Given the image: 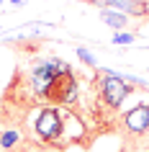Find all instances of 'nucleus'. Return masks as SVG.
Returning a JSON list of instances; mask_svg holds the SVG:
<instances>
[{"mask_svg":"<svg viewBox=\"0 0 149 152\" xmlns=\"http://www.w3.org/2000/svg\"><path fill=\"white\" fill-rule=\"evenodd\" d=\"M121 152H129V150H126V147H121Z\"/></svg>","mask_w":149,"mask_h":152,"instance_id":"obj_11","label":"nucleus"},{"mask_svg":"<svg viewBox=\"0 0 149 152\" xmlns=\"http://www.w3.org/2000/svg\"><path fill=\"white\" fill-rule=\"evenodd\" d=\"M18 142H21V132H18V129H5V132H0V147H3V150H13Z\"/></svg>","mask_w":149,"mask_h":152,"instance_id":"obj_7","label":"nucleus"},{"mask_svg":"<svg viewBox=\"0 0 149 152\" xmlns=\"http://www.w3.org/2000/svg\"><path fill=\"white\" fill-rule=\"evenodd\" d=\"M67 67H70V64L64 62V59H59V57L41 59V62L31 70V75H28L33 98H36V101H47V96H49V90H52V85H54V80L67 70Z\"/></svg>","mask_w":149,"mask_h":152,"instance_id":"obj_2","label":"nucleus"},{"mask_svg":"<svg viewBox=\"0 0 149 152\" xmlns=\"http://www.w3.org/2000/svg\"><path fill=\"white\" fill-rule=\"evenodd\" d=\"M0 3H3V0H0Z\"/></svg>","mask_w":149,"mask_h":152,"instance_id":"obj_12","label":"nucleus"},{"mask_svg":"<svg viewBox=\"0 0 149 152\" xmlns=\"http://www.w3.org/2000/svg\"><path fill=\"white\" fill-rule=\"evenodd\" d=\"M10 3H13V5H23V0H10Z\"/></svg>","mask_w":149,"mask_h":152,"instance_id":"obj_10","label":"nucleus"},{"mask_svg":"<svg viewBox=\"0 0 149 152\" xmlns=\"http://www.w3.org/2000/svg\"><path fill=\"white\" fill-rule=\"evenodd\" d=\"M131 96H134V83L126 80V75H121V77L105 75L103 80H98V98L108 111H118L126 103V98Z\"/></svg>","mask_w":149,"mask_h":152,"instance_id":"obj_3","label":"nucleus"},{"mask_svg":"<svg viewBox=\"0 0 149 152\" xmlns=\"http://www.w3.org/2000/svg\"><path fill=\"white\" fill-rule=\"evenodd\" d=\"M134 41H136V36H134V34H113V44H134Z\"/></svg>","mask_w":149,"mask_h":152,"instance_id":"obj_8","label":"nucleus"},{"mask_svg":"<svg viewBox=\"0 0 149 152\" xmlns=\"http://www.w3.org/2000/svg\"><path fill=\"white\" fill-rule=\"evenodd\" d=\"M64 124H67V113L59 106H44V108H39L36 119H33L36 139L41 144L57 147V144L62 142V137H64Z\"/></svg>","mask_w":149,"mask_h":152,"instance_id":"obj_1","label":"nucleus"},{"mask_svg":"<svg viewBox=\"0 0 149 152\" xmlns=\"http://www.w3.org/2000/svg\"><path fill=\"white\" fill-rule=\"evenodd\" d=\"M124 129H126V134L136 137V139H141L147 134L149 132V103H136L134 108H129L124 113Z\"/></svg>","mask_w":149,"mask_h":152,"instance_id":"obj_5","label":"nucleus"},{"mask_svg":"<svg viewBox=\"0 0 149 152\" xmlns=\"http://www.w3.org/2000/svg\"><path fill=\"white\" fill-rule=\"evenodd\" d=\"M98 16H100V21L105 26H110V28H116V31H121V28H126V26H129V16H124V13H118V10H100V13H98Z\"/></svg>","mask_w":149,"mask_h":152,"instance_id":"obj_6","label":"nucleus"},{"mask_svg":"<svg viewBox=\"0 0 149 152\" xmlns=\"http://www.w3.org/2000/svg\"><path fill=\"white\" fill-rule=\"evenodd\" d=\"M77 57H80V59H82V62L87 64V67H95V59H93V54H90V52H87L85 47H80V49H77Z\"/></svg>","mask_w":149,"mask_h":152,"instance_id":"obj_9","label":"nucleus"},{"mask_svg":"<svg viewBox=\"0 0 149 152\" xmlns=\"http://www.w3.org/2000/svg\"><path fill=\"white\" fill-rule=\"evenodd\" d=\"M77 96H80L77 75H75L72 67H67V70L54 80V85H52V90H49V96H47V103L62 108V106H72L75 101H77Z\"/></svg>","mask_w":149,"mask_h":152,"instance_id":"obj_4","label":"nucleus"}]
</instances>
